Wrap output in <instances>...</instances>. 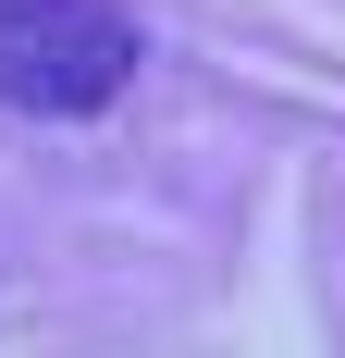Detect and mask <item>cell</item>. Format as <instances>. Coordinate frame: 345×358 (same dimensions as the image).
Returning <instances> with one entry per match:
<instances>
[{"instance_id":"cell-1","label":"cell","mask_w":345,"mask_h":358,"mask_svg":"<svg viewBox=\"0 0 345 358\" xmlns=\"http://www.w3.org/2000/svg\"><path fill=\"white\" fill-rule=\"evenodd\" d=\"M136 62L148 37L124 0H0V111L25 124H99Z\"/></svg>"}]
</instances>
